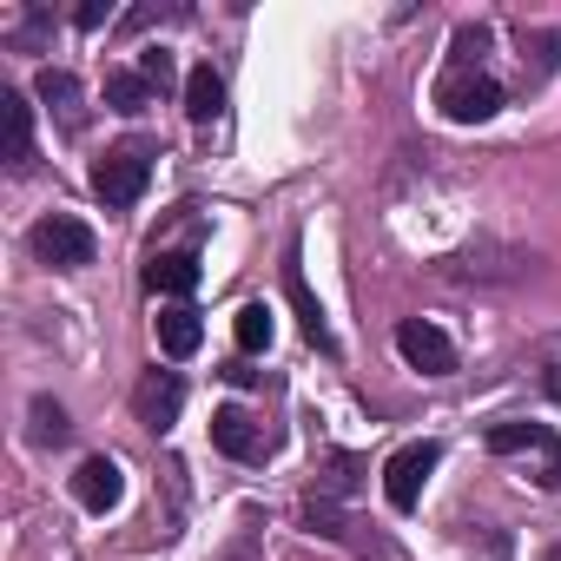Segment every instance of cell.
<instances>
[{"label": "cell", "mask_w": 561, "mask_h": 561, "mask_svg": "<svg viewBox=\"0 0 561 561\" xmlns=\"http://www.w3.org/2000/svg\"><path fill=\"white\" fill-rule=\"evenodd\" d=\"M502 80L482 67V60H449L443 67V80H436V106H443V119L449 126H482V119H495L502 113Z\"/></svg>", "instance_id": "cell-1"}, {"label": "cell", "mask_w": 561, "mask_h": 561, "mask_svg": "<svg viewBox=\"0 0 561 561\" xmlns=\"http://www.w3.org/2000/svg\"><path fill=\"white\" fill-rule=\"evenodd\" d=\"M152 146L146 139H126V146H113L106 159H93V198L106 205V211H133L139 198H146V185H152Z\"/></svg>", "instance_id": "cell-2"}, {"label": "cell", "mask_w": 561, "mask_h": 561, "mask_svg": "<svg viewBox=\"0 0 561 561\" xmlns=\"http://www.w3.org/2000/svg\"><path fill=\"white\" fill-rule=\"evenodd\" d=\"M27 244H34V257H41L47 271H87V264H93V251H100L93 225H80V218H67V211L41 218V225L27 231Z\"/></svg>", "instance_id": "cell-3"}, {"label": "cell", "mask_w": 561, "mask_h": 561, "mask_svg": "<svg viewBox=\"0 0 561 561\" xmlns=\"http://www.w3.org/2000/svg\"><path fill=\"white\" fill-rule=\"evenodd\" d=\"M482 443H489V456H528L541 489L561 482V436H554L548 423H495Z\"/></svg>", "instance_id": "cell-4"}, {"label": "cell", "mask_w": 561, "mask_h": 561, "mask_svg": "<svg viewBox=\"0 0 561 561\" xmlns=\"http://www.w3.org/2000/svg\"><path fill=\"white\" fill-rule=\"evenodd\" d=\"M436 462H443V443H410V449H397V456L383 462V502H390L397 515H410L416 495H423V482L436 476Z\"/></svg>", "instance_id": "cell-5"}, {"label": "cell", "mask_w": 561, "mask_h": 561, "mask_svg": "<svg viewBox=\"0 0 561 561\" xmlns=\"http://www.w3.org/2000/svg\"><path fill=\"white\" fill-rule=\"evenodd\" d=\"M211 449L231 456V462H271L277 436H271L264 423H251L238 403H225V410H211Z\"/></svg>", "instance_id": "cell-6"}, {"label": "cell", "mask_w": 561, "mask_h": 561, "mask_svg": "<svg viewBox=\"0 0 561 561\" xmlns=\"http://www.w3.org/2000/svg\"><path fill=\"white\" fill-rule=\"evenodd\" d=\"M397 351H403V364L423 370V377H449V370H456V344H449L430 318H403V324H397Z\"/></svg>", "instance_id": "cell-7"}, {"label": "cell", "mask_w": 561, "mask_h": 561, "mask_svg": "<svg viewBox=\"0 0 561 561\" xmlns=\"http://www.w3.org/2000/svg\"><path fill=\"white\" fill-rule=\"evenodd\" d=\"M179 410H185V383H179L172 370H146L139 390H133V416H139L152 436H165V430L179 423Z\"/></svg>", "instance_id": "cell-8"}, {"label": "cell", "mask_w": 561, "mask_h": 561, "mask_svg": "<svg viewBox=\"0 0 561 561\" xmlns=\"http://www.w3.org/2000/svg\"><path fill=\"white\" fill-rule=\"evenodd\" d=\"M73 495H80L87 515H113V508L126 502V469H119L113 456H87V462L73 469Z\"/></svg>", "instance_id": "cell-9"}, {"label": "cell", "mask_w": 561, "mask_h": 561, "mask_svg": "<svg viewBox=\"0 0 561 561\" xmlns=\"http://www.w3.org/2000/svg\"><path fill=\"white\" fill-rule=\"evenodd\" d=\"M34 100H41L67 133H80V126H87V87H80L67 67H41V73H34Z\"/></svg>", "instance_id": "cell-10"}, {"label": "cell", "mask_w": 561, "mask_h": 561, "mask_svg": "<svg viewBox=\"0 0 561 561\" xmlns=\"http://www.w3.org/2000/svg\"><path fill=\"white\" fill-rule=\"evenodd\" d=\"M146 291L152 298H192L198 291V257L192 251H152L146 257Z\"/></svg>", "instance_id": "cell-11"}, {"label": "cell", "mask_w": 561, "mask_h": 561, "mask_svg": "<svg viewBox=\"0 0 561 561\" xmlns=\"http://www.w3.org/2000/svg\"><path fill=\"white\" fill-rule=\"evenodd\" d=\"M0 126H8V172H27L34 165V106H27V93L0 87Z\"/></svg>", "instance_id": "cell-12"}, {"label": "cell", "mask_w": 561, "mask_h": 561, "mask_svg": "<svg viewBox=\"0 0 561 561\" xmlns=\"http://www.w3.org/2000/svg\"><path fill=\"white\" fill-rule=\"evenodd\" d=\"M285 291H291V311H298V324H305V337L324 351V357H337V337H331V324H324V305L311 298V285H305V271H298V251L285 257Z\"/></svg>", "instance_id": "cell-13"}, {"label": "cell", "mask_w": 561, "mask_h": 561, "mask_svg": "<svg viewBox=\"0 0 561 561\" xmlns=\"http://www.w3.org/2000/svg\"><path fill=\"white\" fill-rule=\"evenodd\" d=\"M185 119L192 126L225 119V80H218V67H192L185 73Z\"/></svg>", "instance_id": "cell-14"}, {"label": "cell", "mask_w": 561, "mask_h": 561, "mask_svg": "<svg viewBox=\"0 0 561 561\" xmlns=\"http://www.w3.org/2000/svg\"><path fill=\"white\" fill-rule=\"evenodd\" d=\"M152 324H159V351H165V357H192V351L205 344V324H198L192 305H165Z\"/></svg>", "instance_id": "cell-15"}, {"label": "cell", "mask_w": 561, "mask_h": 561, "mask_svg": "<svg viewBox=\"0 0 561 561\" xmlns=\"http://www.w3.org/2000/svg\"><path fill=\"white\" fill-rule=\"evenodd\" d=\"M152 100H159V87H152L146 73H133V67H113V73H106V106H113V113L139 119Z\"/></svg>", "instance_id": "cell-16"}, {"label": "cell", "mask_w": 561, "mask_h": 561, "mask_svg": "<svg viewBox=\"0 0 561 561\" xmlns=\"http://www.w3.org/2000/svg\"><path fill=\"white\" fill-rule=\"evenodd\" d=\"M231 337H238V357H264L271 351V305H244L231 318Z\"/></svg>", "instance_id": "cell-17"}, {"label": "cell", "mask_w": 561, "mask_h": 561, "mask_svg": "<svg viewBox=\"0 0 561 561\" xmlns=\"http://www.w3.org/2000/svg\"><path fill=\"white\" fill-rule=\"evenodd\" d=\"M27 416H34V443H67V436H73V423H67V410H60L54 397H34Z\"/></svg>", "instance_id": "cell-18"}, {"label": "cell", "mask_w": 561, "mask_h": 561, "mask_svg": "<svg viewBox=\"0 0 561 561\" xmlns=\"http://www.w3.org/2000/svg\"><path fill=\"white\" fill-rule=\"evenodd\" d=\"M139 73L165 93V87H172V54H165V47H146V54H139Z\"/></svg>", "instance_id": "cell-19"}, {"label": "cell", "mask_w": 561, "mask_h": 561, "mask_svg": "<svg viewBox=\"0 0 561 561\" xmlns=\"http://www.w3.org/2000/svg\"><path fill=\"white\" fill-rule=\"evenodd\" d=\"M106 21H113L106 0H80V8H73V27H87V34H93V27H106Z\"/></svg>", "instance_id": "cell-20"}]
</instances>
